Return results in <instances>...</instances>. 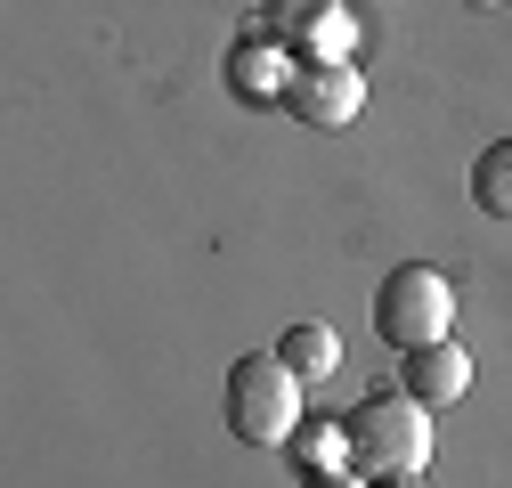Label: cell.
Returning a JSON list of instances; mask_svg holds the SVG:
<instances>
[{"label":"cell","instance_id":"6da1fadb","mask_svg":"<svg viewBox=\"0 0 512 488\" xmlns=\"http://www.w3.org/2000/svg\"><path fill=\"white\" fill-rule=\"evenodd\" d=\"M350 472L358 480H423L431 464V407L407 391H366L350 415Z\"/></svg>","mask_w":512,"mask_h":488},{"label":"cell","instance_id":"7a4b0ae2","mask_svg":"<svg viewBox=\"0 0 512 488\" xmlns=\"http://www.w3.org/2000/svg\"><path fill=\"white\" fill-rule=\"evenodd\" d=\"M220 415H228V432L244 448H285L301 432V375L261 350V358H236L228 366V391H220Z\"/></svg>","mask_w":512,"mask_h":488},{"label":"cell","instance_id":"3957f363","mask_svg":"<svg viewBox=\"0 0 512 488\" xmlns=\"http://www.w3.org/2000/svg\"><path fill=\"white\" fill-rule=\"evenodd\" d=\"M374 342H391L399 358L423 350V342H447V326H456V285H447L431 261H399L391 277L374 285Z\"/></svg>","mask_w":512,"mask_h":488},{"label":"cell","instance_id":"277c9868","mask_svg":"<svg viewBox=\"0 0 512 488\" xmlns=\"http://www.w3.org/2000/svg\"><path fill=\"white\" fill-rule=\"evenodd\" d=\"M261 33L277 49H293V66H309V57H326V66H358V25L342 0H269L261 9Z\"/></svg>","mask_w":512,"mask_h":488},{"label":"cell","instance_id":"5b68a950","mask_svg":"<svg viewBox=\"0 0 512 488\" xmlns=\"http://www.w3.org/2000/svg\"><path fill=\"white\" fill-rule=\"evenodd\" d=\"M293 122H317V131H342V122H358L366 106V74L358 66H326V57H309V66H293L285 98H277Z\"/></svg>","mask_w":512,"mask_h":488},{"label":"cell","instance_id":"8992f818","mask_svg":"<svg viewBox=\"0 0 512 488\" xmlns=\"http://www.w3.org/2000/svg\"><path fill=\"white\" fill-rule=\"evenodd\" d=\"M399 391H407V399H423L431 415H439V407H456V399L472 391V358H464V342L447 334V342L407 350V366H399Z\"/></svg>","mask_w":512,"mask_h":488},{"label":"cell","instance_id":"52a82bcc","mask_svg":"<svg viewBox=\"0 0 512 488\" xmlns=\"http://www.w3.org/2000/svg\"><path fill=\"white\" fill-rule=\"evenodd\" d=\"M285 82H293V49H277L269 33H244L228 49V90L236 98H285Z\"/></svg>","mask_w":512,"mask_h":488},{"label":"cell","instance_id":"ba28073f","mask_svg":"<svg viewBox=\"0 0 512 488\" xmlns=\"http://www.w3.org/2000/svg\"><path fill=\"white\" fill-rule=\"evenodd\" d=\"M277 358L293 366L301 383H326V375H342V334H334L326 318H293V326L277 334Z\"/></svg>","mask_w":512,"mask_h":488},{"label":"cell","instance_id":"9c48e42d","mask_svg":"<svg viewBox=\"0 0 512 488\" xmlns=\"http://www.w3.org/2000/svg\"><path fill=\"white\" fill-rule=\"evenodd\" d=\"M285 456H293L301 480H317V472H350V423H342V415H309L301 432L285 440Z\"/></svg>","mask_w":512,"mask_h":488},{"label":"cell","instance_id":"30bf717a","mask_svg":"<svg viewBox=\"0 0 512 488\" xmlns=\"http://www.w3.org/2000/svg\"><path fill=\"white\" fill-rule=\"evenodd\" d=\"M472 204H480L488 220H512V139L480 147V163H472Z\"/></svg>","mask_w":512,"mask_h":488},{"label":"cell","instance_id":"8fae6325","mask_svg":"<svg viewBox=\"0 0 512 488\" xmlns=\"http://www.w3.org/2000/svg\"><path fill=\"white\" fill-rule=\"evenodd\" d=\"M301 488H374V480H358V472H317V480H301Z\"/></svg>","mask_w":512,"mask_h":488},{"label":"cell","instance_id":"7c38bea8","mask_svg":"<svg viewBox=\"0 0 512 488\" xmlns=\"http://www.w3.org/2000/svg\"><path fill=\"white\" fill-rule=\"evenodd\" d=\"M374 488H423V480H374Z\"/></svg>","mask_w":512,"mask_h":488},{"label":"cell","instance_id":"4fadbf2b","mask_svg":"<svg viewBox=\"0 0 512 488\" xmlns=\"http://www.w3.org/2000/svg\"><path fill=\"white\" fill-rule=\"evenodd\" d=\"M464 9H504V0H464Z\"/></svg>","mask_w":512,"mask_h":488}]
</instances>
